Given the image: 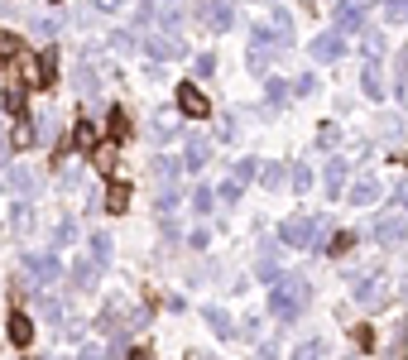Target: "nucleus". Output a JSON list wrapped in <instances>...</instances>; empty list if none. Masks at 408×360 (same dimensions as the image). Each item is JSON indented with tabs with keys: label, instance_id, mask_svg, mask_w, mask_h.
<instances>
[{
	"label": "nucleus",
	"instance_id": "obj_25",
	"mask_svg": "<svg viewBox=\"0 0 408 360\" xmlns=\"http://www.w3.org/2000/svg\"><path fill=\"white\" fill-rule=\"evenodd\" d=\"M355 245V236H351V231H336V236H331V240H326V255H336V259H341V255H346V250H351Z\"/></svg>",
	"mask_w": 408,
	"mask_h": 360
},
{
	"label": "nucleus",
	"instance_id": "obj_42",
	"mask_svg": "<svg viewBox=\"0 0 408 360\" xmlns=\"http://www.w3.org/2000/svg\"><path fill=\"white\" fill-rule=\"evenodd\" d=\"M365 49H370V58H380L384 53V39H380V34H365Z\"/></svg>",
	"mask_w": 408,
	"mask_h": 360
},
{
	"label": "nucleus",
	"instance_id": "obj_9",
	"mask_svg": "<svg viewBox=\"0 0 408 360\" xmlns=\"http://www.w3.org/2000/svg\"><path fill=\"white\" fill-rule=\"evenodd\" d=\"M360 25H365V5L360 0H341L336 5V34H355Z\"/></svg>",
	"mask_w": 408,
	"mask_h": 360
},
{
	"label": "nucleus",
	"instance_id": "obj_13",
	"mask_svg": "<svg viewBox=\"0 0 408 360\" xmlns=\"http://www.w3.org/2000/svg\"><path fill=\"white\" fill-rule=\"evenodd\" d=\"M53 82H58V49H44V53H39V68H34V86L49 91Z\"/></svg>",
	"mask_w": 408,
	"mask_h": 360
},
{
	"label": "nucleus",
	"instance_id": "obj_33",
	"mask_svg": "<svg viewBox=\"0 0 408 360\" xmlns=\"http://www.w3.org/2000/svg\"><path fill=\"white\" fill-rule=\"evenodd\" d=\"M264 96H269V106H283L293 91H288V82H269V86H264Z\"/></svg>",
	"mask_w": 408,
	"mask_h": 360
},
{
	"label": "nucleus",
	"instance_id": "obj_46",
	"mask_svg": "<svg viewBox=\"0 0 408 360\" xmlns=\"http://www.w3.org/2000/svg\"><path fill=\"white\" fill-rule=\"evenodd\" d=\"M91 5H96V10H120L125 0H91Z\"/></svg>",
	"mask_w": 408,
	"mask_h": 360
},
{
	"label": "nucleus",
	"instance_id": "obj_5",
	"mask_svg": "<svg viewBox=\"0 0 408 360\" xmlns=\"http://www.w3.org/2000/svg\"><path fill=\"white\" fill-rule=\"evenodd\" d=\"M178 111L188 115V120H207V115H212V101H207L192 82H183L178 86Z\"/></svg>",
	"mask_w": 408,
	"mask_h": 360
},
{
	"label": "nucleus",
	"instance_id": "obj_39",
	"mask_svg": "<svg viewBox=\"0 0 408 360\" xmlns=\"http://www.w3.org/2000/svg\"><path fill=\"white\" fill-rule=\"evenodd\" d=\"M39 312H44V317H49V322H58V317H63V307H58L53 298H39Z\"/></svg>",
	"mask_w": 408,
	"mask_h": 360
},
{
	"label": "nucleus",
	"instance_id": "obj_19",
	"mask_svg": "<svg viewBox=\"0 0 408 360\" xmlns=\"http://www.w3.org/2000/svg\"><path fill=\"white\" fill-rule=\"evenodd\" d=\"M96 274H101V269H96L91 259H72V283H77V288H96Z\"/></svg>",
	"mask_w": 408,
	"mask_h": 360
},
{
	"label": "nucleus",
	"instance_id": "obj_27",
	"mask_svg": "<svg viewBox=\"0 0 408 360\" xmlns=\"http://www.w3.org/2000/svg\"><path fill=\"white\" fill-rule=\"evenodd\" d=\"M0 101H5V111H10V115H25V86H5Z\"/></svg>",
	"mask_w": 408,
	"mask_h": 360
},
{
	"label": "nucleus",
	"instance_id": "obj_40",
	"mask_svg": "<svg viewBox=\"0 0 408 360\" xmlns=\"http://www.w3.org/2000/svg\"><path fill=\"white\" fill-rule=\"evenodd\" d=\"M317 139H322V149H331V144L341 139V130H336V125H322V135H317Z\"/></svg>",
	"mask_w": 408,
	"mask_h": 360
},
{
	"label": "nucleus",
	"instance_id": "obj_20",
	"mask_svg": "<svg viewBox=\"0 0 408 360\" xmlns=\"http://www.w3.org/2000/svg\"><path fill=\"white\" fill-rule=\"evenodd\" d=\"M20 53H25V39L10 34V29H0V63H15Z\"/></svg>",
	"mask_w": 408,
	"mask_h": 360
},
{
	"label": "nucleus",
	"instance_id": "obj_28",
	"mask_svg": "<svg viewBox=\"0 0 408 360\" xmlns=\"http://www.w3.org/2000/svg\"><path fill=\"white\" fill-rule=\"evenodd\" d=\"M10 188H20V193H34V188H39V178H34L29 168H10Z\"/></svg>",
	"mask_w": 408,
	"mask_h": 360
},
{
	"label": "nucleus",
	"instance_id": "obj_14",
	"mask_svg": "<svg viewBox=\"0 0 408 360\" xmlns=\"http://www.w3.org/2000/svg\"><path fill=\"white\" fill-rule=\"evenodd\" d=\"M255 34H264V39H288V34H293V20H288V10H269V20L255 29Z\"/></svg>",
	"mask_w": 408,
	"mask_h": 360
},
{
	"label": "nucleus",
	"instance_id": "obj_8",
	"mask_svg": "<svg viewBox=\"0 0 408 360\" xmlns=\"http://www.w3.org/2000/svg\"><path fill=\"white\" fill-rule=\"evenodd\" d=\"M202 20H207V29H231L236 25V5L231 0H207L202 5Z\"/></svg>",
	"mask_w": 408,
	"mask_h": 360
},
{
	"label": "nucleus",
	"instance_id": "obj_47",
	"mask_svg": "<svg viewBox=\"0 0 408 360\" xmlns=\"http://www.w3.org/2000/svg\"><path fill=\"white\" fill-rule=\"evenodd\" d=\"M130 360H154V356H149L144 346H135V351H130Z\"/></svg>",
	"mask_w": 408,
	"mask_h": 360
},
{
	"label": "nucleus",
	"instance_id": "obj_43",
	"mask_svg": "<svg viewBox=\"0 0 408 360\" xmlns=\"http://www.w3.org/2000/svg\"><path fill=\"white\" fill-rule=\"evenodd\" d=\"M293 188H298V193H307V188H312V173H307V168H298V173H293Z\"/></svg>",
	"mask_w": 408,
	"mask_h": 360
},
{
	"label": "nucleus",
	"instance_id": "obj_3",
	"mask_svg": "<svg viewBox=\"0 0 408 360\" xmlns=\"http://www.w3.org/2000/svg\"><path fill=\"white\" fill-rule=\"evenodd\" d=\"M255 159H241V164H236V173H231V178H226V183H221L217 193L212 197H221V202H226V207H231V202H241V193H245V183H250V178H255Z\"/></svg>",
	"mask_w": 408,
	"mask_h": 360
},
{
	"label": "nucleus",
	"instance_id": "obj_24",
	"mask_svg": "<svg viewBox=\"0 0 408 360\" xmlns=\"http://www.w3.org/2000/svg\"><path fill=\"white\" fill-rule=\"evenodd\" d=\"M375 197H380V183H355V188H351V202H355V207H370Z\"/></svg>",
	"mask_w": 408,
	"mask_h": 360
},
{
	"label": "nucleus",
	"instance_id": "obj_11",
	"mask_svg": "<svg viewBox=\"0 0 408 360\" xmlns=\"http://www.w3.org/2000/svg\"><path fill=\"white\" fill-rule=\"evenodd\" d=\"M384 298H389L384 278H355V303H365V307H380Z\"/></svg>",
	"mask_w": 408,
	"mask_h": 360
},
{
	"label": "nucleus",
	"instance_id": "obj_50",
	"mask_svg": "<svg viewBox=\"0 0 408 360\" xmlns=\"http://www.w3.org/2000/svg\"><path fill=\"white\" fill-rule=\"evenodd\" d=\"M49 5H63V0H49Z\"/></svg>",
	"mask_w": 408,
	"mask_h": 360
},
{
	"label": "nucleus",
	"instance_id": "obj_38",
	"mask_svg": "<svg viewBox=\"0 0 408 360\" xmlns=\"http://www.w3.org/2000/svg\"><path fill=\"white\" fill-rule=\"evenodd\" d=\"M29 221H34V217H29V202H20V207H15V231L29 236Z\"/></svg>",
	"mask_w": 408,
	"mask_h": 360
},
{
	"label": "nucleus",
	"instance_id": "obj_4",
	"mask_svg": "<svg viewBox=\"0 0 408 360\" xmlns=\"http://www.w3.org/2000/svg\"><path fill=\"white\" fill-rule=\"evenodd\" d=\"M370 236H375V240H384V245H399V240L408 236V217L384 212V217H375V221H370Z\"/></svg>",
	"mask_w": 408,
	"mask_h": 360
},
{
	"label": "nucleus",
	"instance_id": "obj_48",
	"mask_svg": "<svg viewBox=\"0 0 408 360\" xmlns=\"http://www.w3.org/2000/svg\"><path fill=\"white\" fill-rule=\"evenodd\" d=\"M399 77H408V49H404V58H399Z\"/></svg>",
	"mask_w": 408,
	"mask_h": 360
},
{
	"label": "nucleus",
	"instance_id": "obj_26",
	"mask_svg": "<svg viewBox=\"0 0 408 360\" xmlns=\"http://www.w3.org/2000/svg\"><path fill=\"white\" fill-rule=\"evenodd\" d=\"M91 164L101 168V173H110V168H115V144H96V149H91Z\"/></svg>",
	"mask_w": 408,
	"mask_h": 360
},
{
	"label": "nucleus",
	"instance_id": "obj_21",
	"mask_svg": "<svg viewBox=\"0 0 408 360\" xmlns=\"http://www.w3.org/2000/svg\"><path fill=\"white\" fill-rule=\"evenodd\" d=\"M72 144H77V149H96V144H101V130H96L91 120H77V130H72Z\"/></svg>",
	"mask_w": 408,
	"mask_h": 360
},
{
	"label": "nucleus",
	"instance_id": "obj_37",
	"mask_svg": "<svg viewBox=\"0 0 408 360\" xmlns=\"http://www.w3.org/2000/svg\"><path fill=\"white\" fill-rule=\"evenodd\" d=\"M173 173H178L173 159H159V164H154V178H159V183H173Z\"/></svg>",
	"mask_w": 408,
	"mask_h": 360
},
{
	"label": "nucleus",
	"instance_id": "obj_29",
	"mask_svg": "<svg viewBox=\"0 0 408 360\" xmlns=\"http://www.w3.org/2000/svg\"><path fill=\"white\" fill-rule=\"evenodd\" d=\"M106 125H110V135H115V139L130 135V115L120 111V106H110V120H106Z\"/></svg>",
	"mask_w": 408,
	"mask_h": 360
},
{
	"label": "nucleus",
	"instance_id": "obj_49",
	"mask_svg": "<svg viewBox=\"0 0 408 360\" xmlns=\"http://www.w3.org/2000/svg\"><path fill=\"white\" fill-rule=\"evenodd\" d=\"M399 197H404V207H408V183H404V193H399Z\"/></svg>",
	"mask_w": 408,
	"mask_h": 360
},
{
	"label": "nucleus",
	"instance_id": "obj_22",
	"mask_svg": "<svg viewBox=\"0 0 408 360\" xmlns=\"http://www.w3.org/2000/svg\"><path fill=\"white\" fill-rule=\"evenodd\" d=\"M96 269H106L110 264V236H91V255H87Z\"/></svg>",
	"mask_w": 408,
	"mask_h": 360
},
{
	"label": "nucleus",
	"instance_id": "obj_30",
	"mask_svg": "<svg viewBox=\"0 0 408 360\" xmlns=\"http://www.w3.org/2000/svg\"><path fill=\"white\" fill-rule=\"evenodd\" d=\"M365 96H375V101L384 96V82H380V68L375 63H365Z\"/></svg>",
	"mask_w": 408,
	"mask_h": 360
},
{
	"label": "nucleus",
	"instance_id": "obj_16",
	"mask_svg": "<svg viewBox=\"0 0 408 360\" xmlns=\"http://www.w3.org/2000/svg\"><path fill=\"white\" fill-rule=\"evenodd\" d=\"M207 154H212V144H207V139H197V135H192V139H188V149H183V168H188V173H197V168H207Z\"/></svg>",
	"mask_w": 408,
	"mask_h": 360
},
{
	"label": "nucleus",
	"instance_id": "obj_44",
	"mask_svg": "<svg viewBox=\"0 0 408 360\" xmlns=\"http://www.w3.org/2000/svg\"><path fill=\"white\" fill-rule=\"evenodd\" d=\"M288 91H302V96H307V91H317V77H298V82L288 86Z\"/></svg>",
	"mask_w": 408,
	"mask_h": 360
},
{
	"label": "nucleus",
	"instance_id": "obj_10",
	"mask_svg": "<svg viewBox=\"0 0 408 360\" xmlns=\"http://www.w3.org/2000/svg\"><path fill=\"white\" fill-rule=\"evenodd\" d=\"M5 336H10L15 346H29V341H34V317H29V312H10V317H5Z\"/></svg>",
	"mask_w": 408,
	"mask_h": 360
},
{
	"label": "nucleus",
	"instance_id": "obj_31",
	"mask_svg": "<svg viewBox=\"0 0 408 360\" xmlns=\"http://www.w3.org/2000/svg\"><path fill=\"white\" fill-rule=\"evenodd\" d=\"M255 178H260L264 188H279V183H283V164H264V168H255Z\"/></svg>",
	"mask_w": 408,
	"mask_h": 360
},
{
	"label": "nucleus",
	"instance_id": "obj_12",
	"mask_svg": "<svg viewBox=\"0 0 408 360\" xmlns=\"http://www.w3.org/2000/svg\"><path fill=\"white\" fill-rule=\"evenodd\" d=\"M25 264H29V274L39 278V283H58V274H63V269H58V255H29Z\"/></svg>",
	"mask_w": 408,
	"mask_h": 360
},
{
	"label": "nucleus",
	"instance_id": "obj_2",
	"mask_svg": "<svg viewBox=\"0 0 408 360\" xmlns=\"http://www.w3.org/2000/svg\"><path fill=\"white\" fill-rule=\"evenodd\" d=\"M322 231H326V221L322 217H288V221L279 226V240H283V245H293V250H312L317 245V240H322Z\"/></svg>",
	"mask_w": 408,
	"mask_h": 360
},
{
	"label": "nucleus",
	"instance_id": "obj_18",
	"mask_svg": "<svg viewBox=\"0 0 408 360\" xmlns=\"http://www.w3.org/2000/svg\"><path fill=\"white\" fill-rule=\"evenodd\" d=\"M346 173H351V168H346V159H331V164H326V193H331V197H341Z\"/></svg>",
	"mask_w": 408,
	"mask_h": 360
},
{
	"label": "nucleus",
	"instance_id": "obj_17",
	"mask_svg": "<svg viewBox=\"0 0 408 360\" xmlns=\"http://www.w3.org/2000/svg\"><path fill=\"white\" fill-rule=\"evenodd\" d=\"M274 58H279V53H274V44L264 39V34H255V49H250V68H255V72H264Z\"/></svg>",
	"mask_w": 408,
	"mask_h": 360
},
{
	"label": "nucleus",
	"instance_id": "obj_7",
	"mask_svg": "<svg viewBox=\"0 0 408 360\" xmlns=\"http://www.w3.org/2000/svg\"><path fill=\"white\" fill-rule=\"evenodd\" d=\"M144 53L163 58V63H168V58H183V39H178V34H149V39H144Z\"/></svg>",
	"mask_w": 408,
	"mask_h": 360
},
{
	"label": "nucleus",
	"instance_id": "obj_41",
	"mask_svg": "<svg viewBox=\"0 0 408 360\" xmlns=\"http://www.w3.org/2000/svg\"><path fill=\"white\" fill-rule=\"evenodd\" d=\"M389 20H408V0H389Z\"/></svg>",
	"mask_w": 408,
	"mask_h": 360
},
{
	"label": "nucleus",
	"instance_id": "obj_6",
	"mask_svg": "<svg viewBox=\"0 0 408 360\" xmlns=\"http://www.w3.org/2000/svg\"><path fill=\"white\" fill-rule=\"evenodd\" d=\"M341 53H346V34L326 29V34H317V39H312V58H317V63H336Z\"/></svg>",
	"mask_w": 408,
	"mask_h": 360
},
{
	"label": "nucleus",
	"instance_id": "obj_23",
	"mask_svg": "<svg viewBox=\"0 0 408 360\" xmlns=\"http://www.w3.org/2000/svg\"><path fill=\"white\" fill-rule=\"evenodd\" d=\"M293 360H326V341H317V336H312V341H302L298 351H293Z\"/></svg>",
	"mask_w": 408,
	"mask_h": 360
},
{
	"label": "nucleus",
	"instance_id": "obj_1",
	"mask_svg": "<svg viewBox=\"0 0 408 360\" xmlns=\"http://www.w3.org/2000/svg\"><path fill=\"white\" fill-rule=\"evenodd\" d=\"M302 303H307V283H302L298 274H279V278H274V288H269L274 317H298Z\"/></svg>",
	"mask_w": 408,
	"mask_h": 360
},
{
	"label": "nucleus",
	"instance_id": "obj_35",
	"mask_svg": "<svg viewBox=\"0 0 408 360\" xmlns=\"http://www.w3.org/2000/svg\"><path fill=\"white\" fill-rule=\"evenodd\" d=\"M154 139H159V144H168V139H173V120H168V115H159V120H154Z\"/></svg>",
	"mask_w": 408,
	"mask_h": 360
},
{
	"label": "nucleus",
	"instance_id": "obj_15",
	"mask_svg": "<svg viewBox=\"0 0 408 360\" xmlns=\"http://www.w3.org/2000/svg\"><path fill=\"white\" fill-rule=\"evenodd\" d=\"M101 207H106L110 217L130 212V183H110V188H106V197H101Z\"/></svg>",
	"mask_w": 408,
	"mask_h": 360
},
{
	"label": "nucleus",
	"instance_id": "obj_32",
	"mask_svg": "<svg viewBox=\"0 0 408 360\" xmlns=\"http://www.w3.org/2000/svg\"><path fill=\"white\" fill-rule=\"evenodd\" d=\"M207 322H212V332H217V336H231V332H236V327H231V317H226L221 307H207Z\"/></svg>",
	"mask_w": 408,
	"mask_h": 360
},
{
	"label": "nucleus",
	"instance_id": "obj_34",
	"mask_svg": "<svg viewBox=\"0 0 408 360\" xmlns=\"http://www.w3.org/2000/svg\"><path fill=\"white\" fill-rule=\"evenodd\" d=\"M192 212H197V217H207V212H212V193H207V188H197V193H192Z\"/></svg>",
	"mask_w": 408,
	"mask_h": 360
},
{
	"label": "nucleus",
	"instance_id": "obj_36",
	"mask_svg": "<svg viewBox=\"0 0 408 360\" xmlns=\"http://www.w3.org/2000/svg\"><path fill=\"white\" fill-rule=\"evenodd\" d=\"M10 144H15V149H29V144H34V125H20V130L10 135Z\"/></svg>",
	"mask_w": 408,
	"mask_h": 360
},
{
	"label": "nucleus",
	"instance_id": "obj_45",
	"mask_svg": "<svg viewBox=\"0 0 408 360\" xmlns=\"http://www.w3.org/2000/svg\"><path fill=\"white\" fill-rule=\"evenodd\" d=\"M77 360H106V356H101V346H82V356Z\"/></svg>",
	"mask_w": 408,
	"mask_h": 360
}]
</instances>
